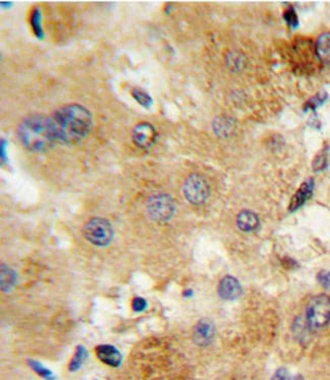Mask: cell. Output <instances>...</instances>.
Instances as JSON below:
<instances>
[{
    "instance_id": "26",
    "label": "cell",
    "mask_w": 330,
    "mask_h": 380,
    "mask_svg": "<svg viewBox=\"0 0 330 380\" xmlns=\"http://www.w3.org/2000/svg\"><path fill=\"white\" fill-rule=\"evenodd\" d=\"M286 379H287V371L286 369L281 368L274 373L271 380H286Z\"/></svg>"
},
{
    "instance_id": "4",
    "label": "cell",
    "mask_w": 330,
    "mask_h": 380,
    "mask_svg": "<svg viewBox=\"0 0 330 380\" xmlns=\"http://www.w3.org/2000/svg\"><path fill=\"white\" fill-rule=\"evenodd\" d=\"M84 237L93 245L107 246L114 237L112 224L103 218H93L83 228Z\"/></svg>"
},
{
    "instance_id": "10",
    "label": "cell",
    "mask_w": 330,
    "mask_h": 380,
    "mask_svg": "<svg viewBox=\"0 0 330 380\" xmlns=\"http://www.w3.org/2000/svg\"><path fill=\"white\" fill-rule=\"evenodd\" d=\"M313 190H314V180L312 178H309L308 180L303 182L291 199L290 207H289L290 212H295L298 209H300L302 206H304L305 202H306L312 196Z\"/></svg>"
},
{
    "instance_id": "20",
    "label": "cell",
    "mask_w": 330,
    "mask_h": 380,
    "mask_svg": "<svg viewBox=\"0 0 330 380\" xmlns=\"http://www.w3.org/2000/svg\"><path fill=\"white\" fill-rule=\"evenodd\" d=\"M85 359H86L85 350L83 348H79L78 351H76L75 355H74V357L71 360V363L69 365V370H71V371L78 370L82 366Z\"/></svg>"
},
{
    "instance_id": "16",
    "label": "cell",
    "mask_w": 330,
    "mask_h": 380,
    "mask_svg": "<svg viewBox=\"0 0 330 380\" xmlns=\"http://www.w3.org/2000/svg\"><path fill=\"white\" fill-rule=\"evenodd\" d=\"M225 62L227 67L233 71L242 70L246 64L245 56L242 53H239L237 51H232L230 53H227L225 57Z\"/></svg>"
},
{
    "instance_id": "1",
    "label": "cell",
    "mask_w": 330,
    "mask_h": 380,
    "mask_svg": "<svg viewBox=\"0 0 330 380\" xmlns=\"http://www.w3.org/2000/svg\"><path fill=\"white\" fill-rule=\"evenodd\" d=\"M58 142L75 144L84 140L93 127V115L85 106L71 103L56 109L52 115Z\"/></svg>"
},
{
    "instance_id": "7",
    "label": "cell",
    "mask_w": 330,
    "mask_h": 380,
    "mask_svg": "<svg viewBox=\"0 0 330 380\" xmlns=\"http://www.w3.org/2000/svg\"><path fill=\"white\" fill-rule=\"evenodd\" d=\"M158 133L154 125L148 122H140L134 126L132 130V141L139 148L146 149L154 145Z\"/></svg>"
},
{
    "instance_id": "6",
    "label": "cell",
    "mask_w": 330,
    "mask_h": 380,
    "mask_svg": "<svg viewBox=\"0 0 330 380\" xmlns=\"http://www.w3.org/2000/svg\"><path fill=\"white\" fill-rule=\"evenodd\" d=\"M173 198L167 193H156L151 195L146 202V211L151 220L156 222H167L175 214Z\"/></svg>"
},
{
    "instance_id": "12",
    "label": "cell",
    "mask_w": 330,
    "mask_h": 380,
    "mask_svg": "<svg viewBox=\"0 0 330 380\" xmlns=\"http://www.w3.org/2000/svg\"><path fill=\"white\" fill-rule=\"evenodd\" d=\"M237 226L243 232H252L259 226V219L251 211H243L237 217Z\"/></svg>"
},
{
    "instance_id": "21",
    "label": "cell",
    "mask_w": 330,
    "mask_h": 380,
    "mask_svg": "<svg viewBox=\"0 0 330 380\" xmlns=\"http://www.w3.org/2000/svg\"><path fill=\"white\" fill-rule=\"evenodd\" d=\"M31 23L32 26L35 30V33L37 35V37H42L43 36V32H42V28L40 26V13H39V10L38 9H35L33 14H32V18H31Z\"/></svg>"
},
{
    "instance_id": "19",
    "label": "cell",
    "mask_w": 330,
    "mask_h": 380,
    "mask_svg": "<svg viewBox=\"0 0 330 380\" xmlns=\"http://www.w3.org/2000/svg\"><path fill=\"white\" fill-rule=\"evenodd\" d=\"M328 95L326 92H319L317 95H315L313 98H311L308 102L305 105V110H316L319 106H321L325 101L327 100Z\"/></svg>"
},
{
    "instance_id": "15",
    "label": "cell",
    "mask_w": 330,
    "mask_h": 380,
    "mask_svg": "<svg viewBox=\"0 0 330 380\" xmlns=\"http://www.w3.org/2000/svg\"><path fill=\"white\" fill-rule=\"evenodd\" d=\"M330 164V147H324L315 156L312 167L315 172H321L325 170Z\"/></svg>"
},
{
    "instance_id": "5",
    "label": "cell",
    "mask_w": 330,
    "mask_h": 380,
    "mask_svg": "<svg viewBox=\"0 0 330 380\" xmlns=\"http://www.w3.org/2000/svg\"><path fill=\"white\" fill-rule=\"evenodd\" d=\"M185 198L194 206L203 205L211 196V186L208 180L200 174H191L183 185Z\"/></svg>"
},
{
    "instance_id": "17",
    "label": "cell",
    "mask_w": 330,
    "mask_h": 380,
    "mask_svg": "<svg viewBox=\"0 0 330 380\" xmlns=\"http://www.w3.org/2000/svg\"><path fill=\"white\" fill-rule=\"evenodd\" d=\"M131 95H132L133 99L136 101V102L140 106H142L144 108H148V107L151 106V104H152L151 97L145 91H143L142 89L134 88L131 91Z\"/></svg>"
},
{
    "instance_id": "14",
    "label": "cell",
    "mask_w": 330,
    "mask_h": 380,
    "mask_svg": "<svg viewBox=\"0 0 330 380\" xmlns=\"http://www.w3.org/2000/svg\"><path fill=\"white\" fill-rule=\"evenodd\" d=\"M235 129V122L225 116L218 117L214 121V130L220 137H228Z\"/></svg>"
},
{
    "instance_id": "18",
    "label": "cell",
    "mask_w": 330,
    "mask_h": 380,
    "mask_svg": "<svg viewBox=\"0 0 330 380\" xmlns=\"http://www.w3.org/2000/svg\"><path fill=\"white\" fill-rule=\"evenodd\" d=\"M15 283L14 272L7 266H2L1 268V287L3 291L10 290Z\"/></svg>"
},
{
    "instance_id": "11",
    "label": "cell",
    "mask_w": 330,
    "mask_h": 380,
    "mask_svg": "<svg viewBox=\"0 0 330 380\" xmlns=\"http://www.w3.org/2000/svg\"><path fill=\"white\" fill-rule=\"evenodd\" d=\"M97 357L101 362L112 367H118L121 364L122 357L119 351L113 346L102 345L96 349Z\"/></svg>"
},
{
    "instance_id": "3",
    "label": "cell",
    "mask_w": 330,
    "mask_h": 380,
    "mask_svg": "<svg viewBox=\"0 0 330 380\" xmlns=\"http://www.w3.org/2000/svg\"><path fill=\"white\" fill-rule=\"evenodd\" d=\"M306 321L310 328L320 329L330 322V297L325 294L311 298L307 305Z\"/></svg>"
},
{
    "instance_id": "13",
    "label": "cell",
    "mask_w": 330,
    "mask_h": 380,
    "mask_svg": "<svg viewBox=\"0 0 330 380\" xmlns=\"http://www.w3.org/2000/svg\"><path fill=\"white\" fill-rule=\"evenodd\" d=\"M316 55L322 63L330 65V32L318 37L316 42Z\"/></svg>"
},
{
    "instance_id": "8",
    "label": "cell",
    "mask_w": 330,
    "mask_h": 380,
    "mask_svg": "<svg viewBox=\"0 0 330 380\" xmlns=\"http://www.w3.org/2000/svg\"><path fill=\"white\" fill-rule=\"evenodd\" d=\"M216 336V326L214 322L208 318H203L197 322L193 332V341L200 347H206L212 344Z\"/></svg>"
},
{
    "instance_id": "23",
    "label": "cell",
    "mask_w": 330,
    "mask_h": 380,
    "mask_svg": "<svg viewBox=\"0 0 330 380\" xmlns=\"http://www.w3.org/2000/svg\"><path fill=\"white\" fill-rule=\"evenodd\" d=\"M32 368L39 374L41 375L42 377L46 378V379H52V373H51V371H49L48 369H46L45 367H43L40 363L38 362H31L30 363Z\"/></svg>"
},
{
    "instance_id": "2",
    "label": "cell",
    "mask_w": 330,
    "mask_h": 380,
    "mask_svg": "<svg viewBox=\"0 0 330 380\" xmlns=\"http://www.w3.org/2000/svg\"><path fill=\"white\" fill-rule=\"evenodd\" d=\"M17 137L33 153H44L58 142L51 116L43 114H32L23 118L17 127Z\"/></svg>"
},
{
    "instance_id": "22",
    "label": "cell",
    "mask_w": 330,
    "mask_h": 380,
    "mask_svg": "<svg viewBox=\"0 0 330 380\" xmlns=\"http://www.w3.org/2000/svg\"><path fill=\"white\" fill-rule=\"evenodd\" d=\"M284 17L286 19V21L290 24V26L292 28H297L298 24H299V20H298V16L295 12V10L293 8H289L285 14H284Z\"/></svg>"
},
{
    "instance_id": "25",
    "label": "cell",
    "mask_w": 330,
    "mask_h": 380,
    "mask_svg": "<svg viewBox=\"0 0 330 380\" xmlns=\"http://www.w3.org/2000/svg\"><path fill=\"white\" fill-rule=\"evenodd\" d=\"M146 306V303L143 299H140V298H136L134 301H133V308L134 310L136 311H140L142 309H144V307Z\"/></svg>"
},
{
    "instance_id": "24",
    "label": "cell",
    "mask_w": 330,
    "mask_h": 380,
    "mask_svg": "<svg viewBox=\"0 0 330 380\" xmlns=\"http://www.w3.org/2000/svg\"><path fill=\"white\" fill-rule=\"evenodd\" d=\"M317 280L323 287H330V270H322L317 274Z\"/></svg>"
},
{
    "instance_id": "9",
    "label": "cell",
    "mask_w": 330,
    "mask_h": 380,
    "mask_svg": "<svg viewBox=\"0 0 330 380\" xmlns=\"http://www.w3.org/2000/svg\"><path fill=\"white\" fill-rule=\"evenodd\" d=\"M219 295L223 300H235L242 295V287L237 278L232 275H225L222 277L218 288Z\"/></svg>"
}]
</instances>
